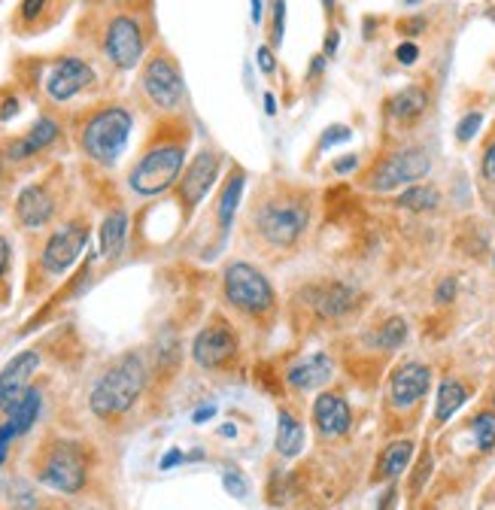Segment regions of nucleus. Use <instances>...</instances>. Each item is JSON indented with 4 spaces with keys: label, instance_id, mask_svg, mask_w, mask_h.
<instances>
[{
    "label": "nucleus",
    "instance_id": "bb28decb",
    "mask_svg": "<svg viewBox=\"0 0 495 510\" xmlns=\"http://www.w3.org/2000/svg\"><path fill=\"white\" fill-rule=\"evenodd\" d=\"M395 207L410 210V213H429V210L441 207V192L434 185H408L399 198H395Z\"/></svg>",
    "mask_w": 495,
    "mask_h": 510
},
{
    "label": "nucleus",
    "instance_id": "603ef678",
    "mask_svg": "<svg viewBox=\"0 0 495 510\" xmlns=\"http://www.w3.org/2000/svg\"><path fill=\"white\" fill-rule=\"evenodd\" d=\"M265 112L268 116H276V97L274 95H265Z\"/></svg>",
    "mask_w": 495,
    "mask_h": 510
},
{
    "label": "nucleus",
    "instance_id": "0eeeda50",
    "mask_svg": "<svg viewBox=\"0 0 495 510\" xmlns=\"http://www.w3.org/2000/svg\"><path fill=\"white\" fill-rule=\"evenodd\" d=\"M40 483L55 492L77 495L86 486V456L77 444H58L40 468Z\"/></svg>",
    "mask_w": 495,
    "mask_h": 510
},
{
    "label": "nucleus",
    "instance_id": "c756f323",
    "mask_svg": "<svg viewBox=\"0 0 495 510\" xmlns=\"http://www.w3.org/2000/svg\"><path fill=\"white\" fill-rule=\"evenodd\" d=\"M471 432H474V440H477V449H483V453H490L495 447V414H477L474 423H471Z\"/></svg>",
    "mask_w": 495,
    "mask_h": 510
},
{
    "label": "nucleus",
    "instance_id": "9d476101",
    "mask_svg": "<svg viewBox=\"0 0 495 510\" xmlns=\"http://www.w3.org/2000/svg\"><path fill=\"white\" fill-rule=\"evenodd\" d=\"M140 86L149 101L161 110H174L179 101H183V77H179L177 64L170 58H153L144 67V77H140Z\"/></svg>",
    "mask_w": 495,
    "mask_h": 510
},
{
    "label": "nucleus",
    "instance_id": "37998d69",
    "mask_svg": "<svg viewBox=\"0 0 495 510\" xmlns=\"http://www.w3.org/2000/svg\"><path fill=\"white\" fill-rule=\"evenodd\" d=\"M337 46H341V34H337V31H328V34H326V43H322V55L332 58L334 52H337Z\"/></svg>",
    "mask_w": 495,
    "mask_h": 510
},
{
    "label": "nucleus",
    "instance_id": "7c9ffc66",
    "mask_svg": "<svg viewBox=\"0 0 495 510\" xmlns=\"http://www.w3.org/2000/svg\"><path fill=\"white\" fill-rule=\"evenodd\" d=\"M480 125H483V112H465L459 119V125H456V137H459V144H471V140L477 137Z\"/></svg>",
    "mask_w": 495,
    "mask_h": 510
},
{
    "label": "nucleus",
    "instance_id": "c85d7f7f",
    "mask_svg": "<svg viewBox=\"0 0 495 510\" xmlns=\"http://www.w3.org/2000/svg\"><path fill=\"white\" fill-rule=\"evenodd\" d=\"M404 341H408V322H404L401 317H392V319H386L384 325H380L377 343L384 350H399Z\"/></svg>",
    "mask_w": 495,
    "mask_h": 510
},
{
    "label": "nucleus",
    "instance_id": "aec40b11",
    "mask_svg": "<svg viewBox=\"0 0 495 510\" xmlns=\"http://www.w3.org/2000/svg\"><path fill=\"white\" fill-rule=\"evenodd\" d=\"M386 110L399 125H414L417 119L429 110V92H425L423 86H408L389 97Z\"/></svg>",
    "mask_w": 495,
    "mask_h": 510
},
{
    "label": "nucleus",
    "instance_id": "58836bf2",
    "mask_svg": "<svg viewBox=\"0 0 495 510\" xmlns=\"http://www.w3.org/2000/svg\"><path fill=\"white\" fill-rule=\"evenodd\" d=\"M256 62H259V67H261V73H274V70H276L274 52L268 49V46H259V52H256Z\"/></svg>",
    "mask_w": 495,
    "mask_h": 510
},
{
    "label": "nucleus",
    "instance_id": "ea45409f",
    "mask_svg": "<svg viewBox=\"0 0 495 510\" xmlns=\"http://www.w3.org/2000/svg\"><path fill=\"white\" fill-rule=\"evenodd\" d=\"M483 177H486V183L495 185V144L486 146V152H483Z\"/></svg>",
    "mask_w": 495,
    "mask_h": 510
},
{
    "label": "nucleus",
    "instance_id": "4c0bfd02",
    "mask_svg": "<svg viewBox=\"0 0 495 510\" xmlns=\"http://www.w3.org/2000/svg\"><path fill=\"white\" fill-rule=\"evenodd\" d=\"M16 440V432L10 429V423L0 425V465L6 462V453H10V444Z\"/></svg>",
    "mask_w": 495,
    "mask_h": 510
},
{
    "label": "nucleus",
    "instance_id": "79ce46f5",
    "mask_svg": "<svg viewBox=\"0 0 495 510\" xmlns=\"http://www.w3.org/2000/svg\"><path fill=\"white\" fill-rule=\"evenodd\" d=\"M399 31H401L404 37H417L419 31H425V19L419 16V19H408V21H401V25H399Z\"/></svg>",
    "mask_w": 495,
    "mask_h": 510
},
{
    "label": "nucleus",
    "instance_id": "49530a36",
    "mask_svg": "<svg viewBox=\"0 0 495 510\" xmlns=\"http://www.w3.org/2000/svg\"><path fill=\"white\" fill-rule=\"evenodd\" d=\"M6 267H10V240L0 237V276L6 274Z\"/></svg>",
    "mask_w": 495,
    "mask_h": 510
},
{
    "label": "nucleus",
    "instance_id": "de8ad7c7",
    "mask_svg": "<svg viewBox=\"0 0 495 510\" xmlns=\"http://www.w3.org/2000/svg\"><path fill=\"white\" fill-rule=\"evenodd\" d=\"M183 459H186V456L179 453V449H170V453H168V456H164V459H161V471H170V468H174V465H179Z\"/></svg>",
    "mask_w": 495,
    "mask_h": 510
},
{
    "label": "nucleus",
    "instance_id": "864d4df0",
    "mask_svg": "<svg viewBox=\"0 0 495 510\" xmlns=\"http://www.w3.org/2000/svg\"><path fill=\"white\" fill-rule=\"evenodd\" d=\"M235 434H237V429H235V425H225V429H222V438H235Z\"/></svg>",
    "mask_w": 495,
    "mask_h": 510
},
{
    "label": "nucleus",
    "instance_id": "5fc2aeb1",
    "mask_svg": "<svg viewBox=\"0 0 495 510\" xmlns=\"http://www.w3.org/2000/svg\"><path fill=\"white\" fill-rule=\"evenodd\" d=\"M322 6H326V10L332 12V10H334V0H322Z\"/></svg>",
    "mask_w": 495,
    "mask_h": 510
},
{
    "label": "nucleus",
    "instance_id": "c9c22d12",
    "mask_svg": "<svg viewBox=\"0 0 495 510\" xmlns=\"http://www.w3.org/2000/svg\"><path fill=\"white\" fill-rule=\"evenodd\" d=\"M395 58H399V64L404 67H410V64H417V58H419V46L414 40H404L399 49H395Z\"/></svg>",
    "mask_w": 495,
    "mask_h": 510
},
{
    "label": "nucleus",
    "instance_id": "6e6552de",
    "mask_svg": "<svg viewBox=\"0 0 495 510\" xmlns=\"http://www.w3.org/2000/svg\"><path fill=\"white\" fill-rule=\"evenodd\" d=\"M88 243V228L86 222H67L62 228L55 231L46 246H43V255H40V265L43 271L52 274V276H62L64 271H70L77 265V259L82 255Z\"/></svg>",
    "mask_w": 495,
    "mask_h": 510
},
{
    "label": "nucleus",
    "instance_id": "3c124183",
    "mask_svg": "<svg viewBox=\"0 0 495 510\" xmlns=\"http://www.w3.org/2000/svg\"><path fill=\"white\" fill-rule=\"evenodd\" d=\"M250 4H252V21L259 25V21L265 19V6H261V0H250Z\"/></svg>",
    "mask_w": 495,
    "mask_h": 510
},
{
    "label": "nucleus",
    "instance_id": "6ab92c4d",
    "mask_svg": "<svg viewBox=\"0 0 495 510\" xmlns=\"http://www.w3.org/2000/svg\"><path fill=\"white\" fill-rule=\"evenodd\" d=\"M332 374H334L332 356H328V352H313L310 358H304V362H298L295 367H289L286 382L292 389H298V392H310V389L326 386V382L332 380Z\"/></svg>",
    "mask_w": 495,
    "mask_h": 510
},
{
    "label": "nucleus",
    "instance_id": "f8f14e48",
    "mask_svg": "<svg viewBox=\"0 0 495 510\" xmlns=\"http://www.w3.org/2000/svg\"><path fill=\"white\" fill-rule=\"evenodd\" d=\"M95 82V70L82 58H62L46 77V95L52 101L64 103L70 97H77L82 88H88Z\"/></svg>",
    "mask_w": 495,
    "mask_h": 510
},
{
    "label": "nucleus",
    "instance_id": "f704fd0d",
    "mask_svg": "<svg viewBox=\"0 0 495 510\" xmlns=\"http://www.w3.org/2000/svg\"><path fill=\"white\" fill-rule=\"evenodd\" d=\"M350 137H352V134H350L347 125H334V128H328V131H326V137L319 140V146L328 149V146H334V144H347Z\"/></svg>",
    "mask_w": 495,
    "mask_h": 510
},
{
    "label": "nucleus",
    "instance_id": "4d7b16f0",
    "mask_svg": "<svg viewBox=\"0 0 495 510\" xmlns=\"http://www.w3.org/2000/svg\"><path fill=\"white\" fill-rule=\"evenodd\" d=\"M492 414H495V399H492Z\"/></svg>",
    "mask_w": 495,
    "mask_h": 510
},
{
    "label": "nucleus",
    "instance_id": "a878e982",
    "mask_svg": "<svg viewBox=\"0 0 495 510\" xmlns=\"http://www.w3.org/2000/svg\"><path fill=\"white\" fill-rule=\"evenodd\" d=\"M243 183H246V177L237 170V174H231L228 183L222 185L219 207H216V219H219V228H222V231H228L231 222H235V213H237V207H240V198H243Z\"/></svg>",
    "mask_w": 495,
    "mask_h": 510
},
{
    "label": "nucleus",
    "instance_id": "412c9836",
    "mask_svg": "<svg viewBox=\"0 0 495 510\" xmlns=\"http://www.w3.org/2000/svg\"><path fill=\"white\" fill-rule=\"evenodd\" d=\"M58 137V125L52 122L49 116L37 119L31 131L25 134L21 140H16V144H10V149H6V155H10L12 161H21V159H31V155L43 152L49 144H55Z\"/></svg>",
    "mask_w": 495,
    "mask_h": 510
},
{
    "label": "nucleus",
    "instance_id": "ddd939ff",
    "mask_svg": "<svg viewBox=\"0 0 495 510\" xmlns=\"http://www.w3.org/2000/svg\"><path fill=\"white\" fill-rule=\"evenodd\" d=\"M216 177H219V155L210 152V149L194 155L192 164L186 168L183 179H179V198H183L186 210H194L207 198V192L213 189Z\"/></svg>",
    "mask_w": 495,
    "mask_h": 510
},
{
    "label": "nucleus",
    "instance_id": "13d9d810",
    "mask_svg": "<svg viewBox=\"0 0 495 510\" xmlns=\"http://www.w3.org/2000/svg\"><path fill=\"white\" fill-rule=\"evenodd\" d=\"M492 267H495V252H492Z\"/></svg>",
    "mask_w": 495,
    "mask_h": 510
},
{
    "label": "nucleus",
    "instance_id": "c03bdc74",
    "mask_svg": "<svg viewBox=\"0 0 495 510\" xmlns=\"http://www.w3.org/2000/svg\"><path fill=\"white\" fill-rule=\"evenodd\" d=\"M359 168L356 155H343V161H334V174H350V170Z\"/></svg>",
    "mask_w": 495,
    "mask_h": 510
},
{
    "label": "nucleus",
    "instance_id": "5701e85b",
    "mask_svg": "<svg viewBox=\"0 0 495 510\" xmlns=\"http://www.w3.org/2000/svg\"><path fill=\"white\" fill-rule=\"evenodd\" d=\"M40 407H43L40 389L28 386L25 395H21V399L12 404L10 410H6V423H10V429L16 432V438H19V434H25L37 423V416H40Z\"/></svg>",
    "mask_w": 495,
    "mask_h": 510
},
{
    "label": "nucleus",
    "instance_id": "6e6d98bb",
    "mask_svg": "<svg viewBox=\"0 0 495 510\" xmlns=\"http://www.w3.org/2000/svg\"><path fill=\"white\" fill-rule=\"evenodd\" d=\"M404 4H419V0H404Z\"/></svg>",
    "mask_w": 495,
    "mask_h": 510
},
{
    "label": "nucleus",
    "instance_id": "7ed1b4c3",
    "mask_svg": "<svg viewBox=\"0 0 495 510\" xmlns=\"http://www.w3.org/2000/svg\"><path fill=\"white\" fill-rule=\"evenodd\" d=\"M310 225V207L301 198H274L265 201L256 213V228L261 240H268L276 250L295 246Z\"/></svg>",
    "mask_w": 495,
    "mask_h": 510
},
{
    "label": "nucleus",
    "instance_id": "09e8293b",
    "mask_svg": "<svg viewBox=\"0 0 495 510\" xmlns=\"http://www.w3.org/2000/svg\"><path fill=\"white\" fill-rule=\"evenodd\" d=\"M213 416H216V407H198V410L192 414L194 423H207V419H213Z\"/></svg>",
    "mask_w": 495,
    "mask_h": 510
},
{
    "label": "nucleus",
    "instance_id": "423d86ee",
    "mask_svg": "<svg viewBox=\"0 0 495 510\" xmlns=\"http://www.w3.org/2000/svg\"><path fill=\"white\" fill-rule=\"evenodd\" d=\"M432 170V159L425 149L410 146L401 149V152L386 155L377 168L367 177V189L371 192H395L401 185H417L423 177H429Z\"/></svg>",
    "mask_w": 495,
    "mask_h": 510
},
{
    "label": "nucleus",
    "instance_id": "a211bd4d",
    "mask_svg": "<svg viewBox=\"0 0 495 510\" xmlns=\"http://www.w3.org/2000/svg\"><path fill=\"white\" fill-rule=\"evenodd\" d=\"M55 216V198L43 185H25L16 198V219L25 228H43Z\"/></svg>",
    "mask_w": 495,
    "mask_h": 510
},
{
    "label": "nucleus",
    "instance_id": "cd10ccee",
    "mask_svg": "<svg viewBox=\"0 0 495 510\" xmlns=\"http://www.w3.org/2000/svg\"><path fill=\"white\" fill-rule=\"evenodd\" d=\"M414 459V444L410 440H395L384 449V459H380V477L384 480H395L404 474V468Z\"/></svg>",
    "mask_w": 495,
    "mask_h": 510
},
{
    "label": "nucleus",
    "instance_id": "72a5a7b5",
    "mask_svg": "<svg viewBox=\"0 0 495 510\" xmlns=\"http://www.w3.org/2000/svg\"><path fill=\"white\" fill-rule=\"evenodd\" d=\"M456 280L453 276H444V280L438 283V289H434V304H441V307H447V304H453V298H456Z\"/></svg>",
    "mask_w": 495,
    "mask_h": 510
},
{
    "label": "nucleus",
    "instance_id": "a18cd8bd",
    "mask_svg": "<svg viewBox=\"0 0 495 510\" xmlns=\"http://www.w3.org/2000/svg\"><path fill=\"white\" fill-rule=\"evenodd\" d=\"M16 112H19V101H16V97H6L4 107H0V119H4V122H10Z\"/></svg>",
    "mask_w": 495,
    "mask_h": 510
},
{
    "label": "nucleus",
    "instance_id": "2f4dec72",
    "mask_svg": "<svg viewBox=\"0 0 495 510\" xmlns=\"http://www.w3.org/2000/svg\"><path fill=\"white\" fill-rule=\"evenodd\" d=\"M283 37H286V0H274V46H283Z\"/></svg>",
    "mask_w": 495,
    "mask_h": 510
},
{
    "label": "nucleus",
    "instance_id": "393cba45",
    "mask_svg": "<svg viewBox=\"0 0 495 510\" xmlns=\"http://www.w3.org/2000/svg\"><path fill=\"white\" fill-rule=\"evenodd\" d=\"M301 447H304V425L292 414H286V410H280V416H276V453L292 459V456L301 453Z\"/></svg>",
    "mask_w": 495,
    "mask_h": 510
},
{
    "label": "nucleus",
    "instance_id": "a19ab883",
    "mask_svg": "<svg viewBox=\"0 0 495 510\" xmlns=\"http://www.w3.org/2000/svg\"><path fill=\"white\" fill-rule=\"evenodd\" d=\"M43 6H46V0H25V4H21V19H37L43 12Z\"/></svg>",
    "mask_w": 495,
    "mask_h": 510
},
{
    "label": "nucleus",
    "instance_id": "8fccbe9b",
    "mask_svg": "<svg viewBox=\"0 0 495 510\" xmlns=\"http://www.w3.org/2000/svg\"><path fill=\"white\" fill-rule=\"evenodd\" d=\"M322 67H326V55H317V58H313V64H310V73H307V77H319V73H322Z\"/></svg>",
    "mask_w": 495,
    "mask_h": 510
},
{
    "label": "nucleus",
    "instance_id": "1a4fd4ad",
    "mask_svg": "<svg viewBox=\"0 0 495 510\" xmlns=\"http://www.w3.org/2000/svg\"><path fill=\"white\" fill-rule=\"evenodd\" d=\"M103 49H107L110 62L119 70H131L144 58V31H140L137 19L131 16H116L110 21L107 37H103Z\"/></svg>",
    "mask_w": 495,
    "mask_h": 510
},
{
    "label": "nucleus",
    "instance_id": "f257e3e1",
    "mask_svg": "<svg viewBox=\"0 0 495 510\" xmlns=\"http://www.w3.org/2000/svg\"><path fill=\"white\" fill-rule=\"evenodd\" d=\"M144 386H146L144 358H140L137 352H128V356L116 358V362L97 377L92 395H88V407L101 419L122 416L137 404V399L144 395Z\"/></svg>",
    "mask_w": 495,
    "mask_h": 510
},
{
    "label": "nucleus",
    "instance_id": "473e14b6",
    "mask_svg": "<svg viewBox=\"0 0 495 510\" xmlns=\"http://www.w3.org/2000/svg\"><path fill=\"white\" fill-rule=\"evenodd\" d=\"M222 483H225V489L235 495V498H246V492H250V486H246V480L240 471H225Z\"/></svg>",
    "mask_w": 495,
    "mask_h": 510
},
{
    "label": "nucleus",
    "instance_id": "b1692460",
    "mask_svg": "<svg viewBox=\"0 0 495 510\" xmlns=\"http://www.w3.org/2000/svg\"><path fill=\"white\" fill-rule=\"evenodd\" d=\"M465 401H468V389H465L459 380L447 377L444 382H441V389H438V401H434V423H438V425L450 423L453 414L462 407Z\"/></svg>",
    "mask_w": 495,
    "mask_h": 510
},
{
    "label": "nucleus",
    "instance_id": "f3484780",
    "mask_svg": "<svg viewBox=\"0 0 495 510\" xmlns=\"http://www.w3.org/2000/svg\"><path fill=\"white\" fill-rule=\"evenodd\" d=\"M313 423H317L322 438H343L352 425L350 404L332 392L319 395L317 404H313Z\"/></svg>",
    "mask_w": 495,
    "mask_h": 510
},
{
    "label": "nucleus",
    "instance_id": "4be33fe9",
    "mask_svg": "<svg viewBox=\"0 0 495 510\" xmlns=\"http://www.w3.org/2000/svg\"><path fill=\"white\" fill-rule=\"evenodd\" d=\"M97 237H101L103 259H110V261L119 259L125 250V240H128V213H125V210H112V213H107V219L101 222Z\"/></svg>",
    "mask_w": 495,
    "mask_h": 510
},
{
    "label": "nucleus",
    "instance_id": "9b49d317",
    "mask_svg": "<svg viewBox=\"0 0 495 510\" xmlns=\"http://www.w3.org/2000/svg\"><path fill=\"white\" fill-rule=\"evenodd\" d=\"M237 356V337L225 322H213V325L201 328L192 343V358L201 367H222L225 362Z\"/></svg>",
    "mask_w": 495,
    "mask_h": 510
},
{
    "label": "nucleus",
    "instance_id": "20e7f679",
    "mask_svg": "<svg viewBox=\"0 0 495 510\" xmlns=\"http://www.w3.org/2000/svg\"><path fill=\"white\" fill-rule=\"evenodd\" d=\"M222 289L225 301L243 313H268L274 307V286L265 274L250 261H231L222 274Z\"/></svg>",
    "mask_w": 495,
    "mask_h": 510
},
{
    "label": "nucleus",
    "instance_id": "e433bc0d",
    "mask_svg": "<svg viewBox=\"0 0 495 510\" xmlns=\"http://www.w3.org/2000/svg\"><path fill=\"white\" fill-rule=\"evenodd\" d=\"M432 474V456L429 453H423V462H419V468H417V480H414V492H419L425 486V480H429Z\"/></svg>",
    "mask_w": 495,
    "mask_h": 510
},
{
    "label": "nucleus",
    "instance_id": "2eb2a0df",
    "mask_svg": "<svg viewBox=\"0 0 495 510\" xmlns=\"http://www.w3.org/2000/svg\"><path fill=\"white\" fill-rule=\"evenodd\" d=\"M429 386H432L429 367L419 362H408L392 374V380H389V401H392V407H401V410L414 407L419 399H425Z\"/></svg>",
    "mask_w": 495,
    "mask_h": 510
},
{
    "label": "nucleus",
    "instance_id": "dca6fc26",
    "mask_svg": "<svg viewBox=\"0 0 495 510\" xmlns=\"http://www.w3.org/2000/svg\"><path fill=\"white\" fill-rule=\"evenodd\" d=\"M310 301H313V310L319 313L322 319H341L356 307L359 301V292L347 286V283H319V286L310 289Z\"/></svg>",
    "mask_w": 495,
    "mask_h": 510
},
{
    "label": "nucleus",
    "instance_id": "39448f33",
    "mask_svg": "<svg viewBox=\"0 0 495 510\" xmlns=\"http://www.w3.org/2000/svg\"><path fill=\"white\" fill-rule=\"evenodd\" d=\"M186 152L183 146H155L134 164L128 185L134 194L140 198H155V194L168 192L170 185L179 179V170H183Z\"/></svg>",
    "mask_w": 495,
    "mask_h": 510
},
{
    "label": "nucleus",
    "instance_id": "4468645a",
    "mask_svg": "<svg viewBox=\"0 0 495 510\" xmlns=\"http://www.w3.org/2000/svg\"><path fill=\"white\" fill-rule=\"evenodd\" d=\"M37 367H40V352L25 350L0 371V414H6V410L25 395V389L31 386V377L37 374Z\"/></svg>",
    "mask_w": 495,
    "mask_h": 510
},
{
    "label": "nucleus",
    "instance_id": "f03ea898",
    "mask_svg": "<svg viewBox=\"0 0 495 510\" xmlns=\"http://www.w3.org/2000/svg\"><path fill=\"white\" fill-rule=\"evenodd\" d=\"M131 128L134 116L125 107H107L95 112L86 122V128H82V149H86V155L92 161L112 168V164L122 159L125 146H128Z\"/></svg>",
    "mask_w": 495,
    "mask_h": 510
}]
</instances>
